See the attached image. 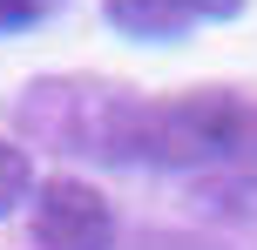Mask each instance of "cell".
Segmentation results:
<instances>
[{"mask_svg":"<svg viewBox=\"0 0 257 250\" xmlns=\"http://www.w3.org/2000/svg\"><path fill=\"white\" fill-rule=\"evenodd\" d=\"M108 21L128 27L136 41H169V34H183L196 14L183 7V0H108Z\"/></svg>","mask_w":257,"mask_h":250,"instance_id":"3","label":"cell"},{"mask_svg":"<svg viewBox=\"0 0 257 250\" xmlns=\"http://www.w3.org/2000/svg\"><path fill=\"white\" fill-rule=\"evenodd\" d=\"M34 250H115V216H108L102 189L54 176L41 183L34 203Z\"/></svg>","mask_w":257,"mask_h":250,"instance_id":"2","label":"cell"},{"mask_svg":"<svg viewBox=\"0 0 257 250\" xmlns=\"http://www.w3.org/2000/svg\"><path fill=\"white\" fill-rule=\"evenodd\" d=\"M95 156L115 162H163V169H196V162H257V108L223 88L169 95V102H115L108 129L95 135Z\"/></svg>","mask_w":257,"mask_h":250,"instance_id":"1","label":"cell"},{"mask_svg":"<svg viewBox=\"0 0 257 250\" xmlns=\"http://www.w3.org/2000/svg\"><path fill=\"white\" fill-rule=\"evenodd\" d=\"M183 7H190L196 21H230V14L244 7V0H183Z\"/></svg>","mask_w":257,"mask_h":250,"instance_id":"6","label":"cell"},{"mask_svg":"<svg viewBox=\"0 0 257 250\" xmlns=\"http://www.w3.org/2000/svg\"><path fill=\"white\" fill-rule=\"evenodd\" d=\"M34 0H0V34H14V27H27V21H34Z\"/></svg>","mask_w":257,"mask_h":250,"instance_id":"5","label":"cell"},{"mask_svg":"<svg viewBox=\"0 0 257 250\" xmlns=\"http://www.w3.org/2000/svg\"><path fill=\"white\" fill-rule=\"evenodd\" d=\"M27 196H34V162H27L21 142H7V135H0V216H14Z\"/></svg>","mask_w":257,"mask_h":250,"instance_id":"4","label":"cell"},{"mask_svg":"<svg viewBox=\"0 0 257 250\" xmlns=\"http://www.w3.org/2000/svg\"><path fill=\"white\" fill-rule=\"evenodd\" d=\"M34 7H48V0H34Z\"/></svg>","mask_w":257,"mask_h":250,"instance_id":"7","label":"cell"}]
</instances>
